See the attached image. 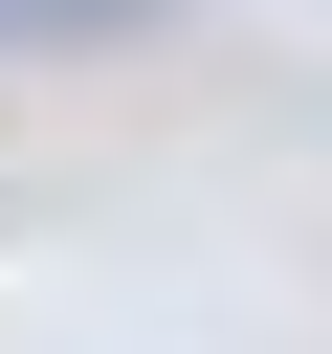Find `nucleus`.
Instances as JSON below:
<instances>
[{"instance_id": "obj_1", "label": "nucleus", "mask_w": 332, "mask_h": 354, "mask_svg": "<svg viewBox=\"0 0 332 354\" xmlns=\"http://www.w3.org/2000/svg\"><path fill=\"white\" fill-rule=\"evenodd\" d=\"M66 22H155V0H0V44H66Z\"/></svg>"}]
</instances>
